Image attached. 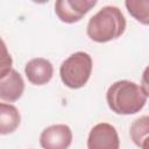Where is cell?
I'll return each instance as SVG.
<instances>
[{"instance_id":"obj_4","label":"cell","mask_w":149,"mask_h":149,"mask_svg":"<svg viewBox=\"0 0 149 149\" xmlns=\"http://www.w3.org/2000/svg\"><path fill=\"white\" fill-rule=\"evenodd\" d=\"M95 5V0H58L55 2V13L62 22L74 23L80 21Z\"/></svg>"},{"instance_id":"obj_6","label":"cell","mask_w":149,"mask_h":149,"mask_svg":"<svg viewBox=\"0 0 149 149\" xmlns=\"http://www.w3.org/2000/svg\"><path fill=\"white\" fill-rule=\"evenodd\" d=\"M72 143V130L68 125H51L40 135V144L43 149H68Z\"/></svg>"},{"instance_id":"obj_7","label":"cell","mask_w":149,"mask_h":149,"mask_svg":"<svg viewBox=\"0 0 149 149\" xmlns=\"http://www.w3.org/2000/svg\"><path fill=\"white\" fill-rule=\"evenodd\" d=\"M24 73L33 85L41 86L51 80L54 76V66L50 61L42 57H36L26 64Z\"/></svg>"},{"instance_id":"obj_2","label":"cell","mask_w":149,"mask_h":149,"mask_svg":"<svg viewBox=\"0 0 149 149\" xmlns=\"http://www.w3.org/2000/svg\"><path fill=\"white\" fill-rule=\"evenodd\" d=\"M126 19L116 6H105L87 22L86 34L97 43H106L119 38L126 30Z\"/></svg>"},{"instance_id":"obj_8","label":"cell","mask_w":149,"mask_h":149,"mask_svg":"<svg viewBox=\"0 0 149 149\" xmlns=\"http://www.w3.org/2000/svg\"><path fill=\"white\" fill-rule=\"evenodd\" d=\"M24 91V81L22 76L14 69L0 79V99L14 102L19 100Z\"/></svg>"},{"instance_id":"obj_9","label":"cell","mask_w":149,"mask_h":149,"mask_svg":"<svg viewBox=\"0 0 149 149\" xmlns=\"http://www.w3.org/2000/svg\"><path fill=\"white\" fill-rule=\"evenodd\" d=\"M21 123L19 109L6 102H0V135H8L15 132Z\"/></svg>"},{"instance_id":"obj_5","label":"cell","mask_w":149,"mask_h":149,"mask_svg":"<svg viewBox=\"0 0 149 149\" xmlns=\"http://www.w3.org/2000/svg\"><path fill=\"white\" fill-rule=\"evenodd\" d=\"M120 139L114 126L100 122L93 126L87 137V149H119Z\"/></svg>"},{"instance_id":"obj_11","label":"cell","mask_w":149,"mask_h":149,"mask_svg":"<svg viewBox=\"0 0 149 149\" xmlns=\"http://www.w3.org/2000/svg\"><path fill=\"white\" fill-rule=\"evenodd\" d=\"M128 13L140 23H149V1L148 0H127L125 2Z\"/></svg>"},{"instance_id":"obj_10","label":"cell","mask_w":149,"mask_h":149,"mask_svg":"<svg viewBox=\"0 0 149 149\" xmlns=\"http://www.w3.org/2000/svg\"><path fill=\"white\" fill-rule=\"evenodd\" d=\"M130 137L133 142L141 149H147L148 146V134H149V118L143 115L130 125Z\"/></svg>"},{"instance_id":"obj_12","label":"cell","mask_w":149,"mask_h":149,"mask_svg":"<svg viewBox=\"0 0 149 149\" xmlns=\"http://www.w3.org/2000/svg\"><path fill=\"white\" fill-rule=\"evenodd\" d=\"M13 58L7 49L5 41L0 37V79L7 76L12 71Z\"/></svg>"},{"instance_id":"obj_3","label":"cell","mask_w":149,"mask_h":149,"mask_svg":"<svg viewBox=\"0 0 149 149\" xmlns=\"http://www.w3.org/2000/svg\"><path fill=\"white\" fill-rule=\"evenodd\" d=\"M92 73V58L87 52L77 51L69 56L59 68V76L65 86L72 90L86 85Z\"/></svg>"},{"instance_id":"obj_1","label":"cell","mask_w":149,"mask_h":149,"mask_svg":"<svg viewBox=\"0 0 149 149\" xmlns=\"http://www.w3.org/2000/svg\"><path fill=\"white\" fill-rule=\"evenodd\" d=\"M148 94L141 85L123 79L113 83L108 87L106 101L115 114L132 115L139 113L146 106Z\"/></svg>"}]
</instances>
